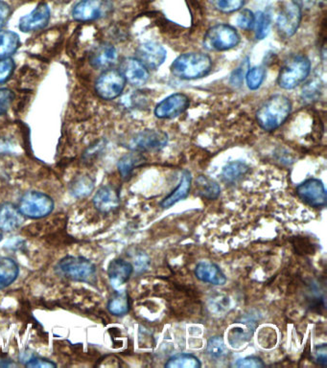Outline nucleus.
<instances>
[{
    "mask_svg": "<svg viewBox=\"0 0 327 368\" xmlns=\"http://www.w3.org/2000/svg\"><path fill=\"white\" fill-rule=\"evenodd\" d=\"M291 109V101L285 95L272 96L257 111V122L263 130L273 132L286 121Z\"/></svg>",
    "mask_w": 327,
    "mask_h": 368,
    "instance_id": "nucleus-1",
    "label": "nucleus"
},
{
    "mask_svg": "<svg viewBox=\"0 0 327 368\" xmlns=\"http://www.w3.org/2000/svg\"><path fill=\"white\" fill-rule=\"evenodd\" d=\"M212 61L204 53H185L179 56L171 65L172 74L182 80L203 78L211 70Z\"/></svg>",
    "mask_w": 327,
    "mask_h": 368,
    "instance_id": "nucleus-2",
    "label": "nucleus"
},
{
    "mask_svg": "<svg viewBox=\"0 0 327 368\" xmlns=\"http://www.w3.org/2000/svg\"><path fill=\"white\" fill-rule=\"evenodd\" d=\"M310 71L311 63L305 56H293L281 68L278 84L281 89L293 90L305 81Z\"/></svg>",
    "mask_w": 327,
    "mask_h": 368,
    "instance_id": "nucleus-3",
    "label": "nucleus"
},
{
    "mask_svg": "<svg viewBox=\"0 0 327 368\" xmlns=\"http://www.w3.org/2000/svg\"><path fill=\"white\" fill-rule=\"evenodd\" d=\"M240 37L233 26L217 24L209 29L204 38V44L210 51H227L237 47Z\"/></svg>",
    "mask_w": 327,
    "mask_h": 368,
    "instance_id": "nucleus-4",
    "label": "nucleus"
},
{
    "mask_svg": "<svg viewBox=\"0 0 327 368\" xmlns=\"http://www.w3.org/2000/svg\"><path fill=\"white\" fill-rule=\"evenodd\" d=\"M58 266L63 276L74 281L92 284L97 280V268L86 258L68 256L60 261Z\"/></svg>",
    "mask_w": 327,
    "mask_h": 368,
    "instance_id": "nucleus-5",
    "label": "nucleus"
},
{
    "mask_svg": "<svg viewBox=\"0 0 327 368\" xmlns=\"http://www.w3.org/2000/svg\"><path fill=\"white\" fill-rule=\"evenodd\" d=\"M25 217L42 219L49 216L54 209V202L47 194L30 191L23 195L18 205Z\"/></svg>",
    "mask_w": 327,
    "mask_h": 368,
    "instance_id": "nucleus-6",
    "label": "nucleus"
},
{
    "mask_svg": "<svg viewBox=\"0 0 327 368\" xmlns=\"http://www.w3.org/2000/svg\"><path fill=\"white\" fill-rule=\"evenodd\" d=\"M168 143V135L161 130H146L135 135L128 143V148L137 153L158 152Z\"/></svg>",
    "mask_w": 327,
    "mask_h": 368,
    "instance_id": "nucleus-7",
    "label": "nucleus"
},
{
    "mask_svg": "<svg viewBox=\"0 0 327 368\" xmlns=\"http://www.w3.org/2000/svg\"><path fill=\"white\" fill-rule=\"evenodd\" d=\"M126 85V79L121 70L107 69L97 79L95 90L104 100H113L121 95Z\"/></svg>",
    "mask_w": 327,
    "mask_h": 368,
    "instance_id": "nucleus-8",
    "label": "nucleus"
},
{
    "mask_svg": "<svg viewBox=\"0 0 327 368\" xmlns=\"http://www.w3.org/2000/svg\"><path fill=\"white\" fill-rule=\"evenodd\" d=\"M302 20V9L293 1L283 2L279 7L276 26L281 36H294Z\"/></svg>",
    "mask_w": 327,
    "mask_h": 368,
    "instance_id": "nucleus-9",
    "label": "nucleus"
},
{
    "mask_svg": "<svg viewBox=\"0 0 327 368\" xmlns=\"http://www.w3.org/2000/svg\"><path fill=\"white\" fill-rule=\"evenodd\" d=\"M297 197L304 204L314 208H321L327 204V192L323 181L319 178H309L297 188Z\"/></svg>",
    "mask_w": 327,
    "mask_h": 368,
    "instance_id": "nucleus-10",
    "label": "nucleus"
},
{
    "mask_svg": "<svg viewBox=\"0 0 327 368\" xmlns=\"http://www.w3.org/2000/svg\"><path fill=\"white\" fill-rule=\"evenodd\" d=\"M110 8L108 0H82L73 8V17L81 23L97 20L107 14Z\"/></svg>",
    "mask_w": 327,
    "mask_h": 368,
    "instance_id": "nucleus-11",
    "label": "nucleus"
},
{
    "mask_svg": "<svg viewBox=\"0 0 327 368\" xmlns=\"http://www.w3.org/2000/svg\"><path fill=\"white\" fill-rule=\"evenodd\" d=\"M190 101L183 93H174L162 100L155 109V114L158 118L171 119L180 116L190 108Z\"/></svg>",
    "mask_w": 327,
    "mask_h": 368,
    "instance_id": "nucleus-12",
    "label": "nucleus"
},
{
    "mask_svg": "<svg viewBox=\"0 0 327 368\" xmlns=\"http://www.w3.org/2000/svg\"><path fill=\"white\" fill-rule=\"evenodd\" d=\"M166 50L156 42H149L140 45L137 50V59L147 69L156 70L166 61Z\"/></svg>",
    "mask_w": 327,
    "mask_h": 368,
    "instance_id": "nucleus-13",
    "label": "nucleus"
},
{
    "mask_svg": "<svg viewBox=\"0 0 327 368\" xmlns=\"http://www.w3.org/2000/svg\"><path fill=\"white\" fill-rule=\"evenodd\" d=\"M50 20V9L49 5L39 4L33 12L20 18V29L25 33L41 30L49 24Z\"/></svg>",
    "mask_w": 327,
    "mask_h": 368,
    "instance_id": "nucleus-14",
    "label": "nucleus"
},
{
    "mask_svg": "<svg viewBox=\"0 0 327 368\" xmlns=\"http://www.w3.org/2000/svg\"><path fill=\"white\" fill-rule=\"evenodd\" d=\"M194 273L200 281L215 286H223L228 281L227 276L223 273L220 266L209 261H202L197 264Z\"/></svg>",
    "mask_w": 327,
    "mask_h": 368,
    "instance_id": "nucleus-15",
    "label": "nucleus"
},
{
    "mask_svg": "<svg viewBox=\"0 0 327 368\" xmlns=\"http://www.w3.org/2000/svg\"><path fill=\"white\" fill-rule=\"evenodd\" d=\"M93 204L98 211L110 213L116 210L121 204L118 191L113 186L106 185L101 188L93 198Z\"/></svg>",
    "mask_w": 327,
    "mask_h": 368,
    "instance_id": "nucleus-16",
    "label": "nucleus"
},
{
    "mask_svg": "<svg viewBox=\"0 0 327 368\" xmlns=\"http://www.w3.org/2000/svg\"><path fill=\"white\" fill-rule=\"evenodd\" d=\"M121 72L126 82L137 87L145 85L149 79L148 69L137 58L126 59L122 65Z\"/></svg>",
    "mask_w": 327,
    "mask_h": 368,
    "instance_id": "nucleus-17",
    "label": "nucleus"
},
{
    "mask_svg": "<svg viewBox=\"0 0 327 368\" xmlns=\"http://www.w3.org/2000/svg\"><path fill=\"white\" fill-rule=\"evenodd\" d=\"M25 223V216L20 208L11 202L0 204V231H13Z\"/></svg>",
    "mask_w": 327,
    "mask_h": 368,
    "instance_id": "nucleus-18",
    "label": "nucleus"
},
{
    "mask_svg": "<svg viewBox=\"0 0 327 368\" xmlns=\"http://www.w3.org/2000/svg\"><path fill=\"white\" fill-rule=\"evenodd\" d=\"M132 271H134V266L132 264L123 259H114L109 264L108 276L114 288L121 287L126 283L131 277Z\"/></svg>",
    "mask_w": 327,
    "mask_h": 368,
    "instance_id": "nucleus-19",
    "label": "nucleus"
},
{
    "mask_svg": "<svg viewBox=\"0 0 327 368\" xmlns=\"http://www.w3.org/2000/svg\"><path fill=\"white\" fill-rule=\"evenodd\" d=\"M192 184V177L190 171H183L182 178H180L179 185L175 190H173L168 196L162 200L161 207L162 208H170L178 202L183 201L190 196Z\"/></svg>",
    "mask_w": 327,
    "mask_h": 368,
    "instance_id": "nucleus-20",
    "label": "nucleus"
},
{
    "mask_svg": "<svg viewBox=\"0 0 327 368\" xmlns=\"http://www.w3.org/2000/svg\"><path fill=\"white\" fill-rule=\"evenodd\" d=\"M118 51L111 44H102L95 48L90 55V63L93 68L107 69L116 63Z\"/></svg>",
    "mask_w": 327,
    "mask_h": 368,
    "instance_id": "nucleus-21",
    "label": "nucleus"
},
{
    "mask_svg": "<svg viewBox=\"0 0 327 368\" xmlns=\"http://www.w3.org/2000/svg\"><path fill=\"white\" fill-rule=\"evenodd\" d=\"M18 264L12 258L0 257V290L9 287L18 276Z\"/></svg>",
    "mask_w": 327,
    "mask_h": 368,
    "instance_id": "nucleus-22",
    "label": "nucleus"
},
{
    "mask_svg": "<svg viewBox=\"0 0 327 368\" xmlns=\"http://www.w3.org/2000/svg\"><path fill=\"white\" fill-rule=\"evenodd\" d=\"M246 322V329L239 327L230 330V334H228V341H230V345L233 348H242L245 343L251 340L252 335H254L255 328H257V322H254L252 319H248Z\"/></svg>",
    "mask_w": 327,
    "mask_h": 368,
    "instance_id": "nucleus-23",
    "label": "nucleus"
},
{
    "mask_svg": "<svg viewBox=\"0 0 327 368\" xmlns=\"http://www.w3.org/2000/svg\"><path fill=\"white\" fill-rule=\"evenodd\" d=\"M196 194L202 198L214 201L221 194L219 184L214 180H210L206 176H200L196 180Z\"/></svg>",
    "mask_w": 327,
    "mask_h": 368,
    "instance_id": "nucleus-24",
    "label": "nucleus"
},
{
    "mask_svg": "<svg viewBox=\"0 0 327 368\" xmlns=\"http://www.w3.org/2000/svg\"><path fill=\"white\" fill-rule=\"evenodd\" d=\"M20 47V37L12 31H0V60L9 58Z\"/></svg>",
    "mask_w": 327,
    "mask_h": 368,
    "instance_id": "nucleus-25",
    "label": "nucleus"
},
{
    "mask_svg": "<svg viewBox=\"0 0 327 368\" xmlns=\"http://www.w3.org/2000/svg\"><path fill=\"white\" fill-rule=\"evenodd\" d=\"M249 167L243 161H231L222 170V177L226 183H235L248 174Z\"/></svg>",
    "mask_w": 327,
    "mask_h": 368,
    "instance_id": "nucleus-26",
    "label": "nucleus"
},
{
    "mask_svg": "<svg viewBox=\"0 0 327 368\" xmlns=\"http://www.w3.org/2000/svg\"><path fill=\"white\" fill-rule=\"evenodd\" d=\"M143 161H144V159H143L142 154L137 153V152L135 154H128L126 156L122 157L118 164L121 177L124 180H128L131 177L135 169H137L143 164Z\"/></svg>",
    "mask_w": 327,
    "mask_h": 368,
    "instance_id": "nucleus-27",
    "label": "nucleus"
},
{
    "mask_svg": "<svg viewBox=\"0 0 327 368\" xmlns=\"http://www.w3.org/2000/svg\"><path fill=\"white\" fill-rule=\"evenodd\" d=\"M94 189V181L89 176H80L70 184V192L75 198L83 199L89 197Z\"/></svg>",
    "mask_w": 327,
    "mask_h": 368,
    "instance_id": "nucleus-28",
    "label": "nucleus"
},
{
    "mask_svg": "<svg viewBox=\"0 0 327 368\" xmlns=\"http://www.w3.org/2000/svg\"><path fill=\"white\" fill-rule=\"evenodd\" d=\"M108 310L111 314L116 317L125 316L130 311V300L126 293H114L113 298L109 300Z\"/></svg>",
    "mask_w": 327,
    "mask_h": 368,
    "instance_id": "nucleus-29",
    "label": "nucleus"
},
{
    "mask_svg": "<svg viewBox=\"0 0 327 368\" xmlns=\"http://www.w3.org/2000/svg\"><path fill=\"white\" fill-rule=\"evenodd\" d=\"M166 368H200L201 361L191 354H180L172 357L164 365Z\"/></svg>",
    "mask_w": 327,
    "mask_h": 368,
    "instance_id": "nucleus-30",
    "label": "nucleus"
},
{
    "mask_svg": "<svg viewBox=\"0 0 327 368\" xmlns=\"http://www.w3.org/2000/svg\"><path fill=\"white\" fill-rule=\"evenodd\" d=\"M207 353L214 359H222L228 354V349L222 337H212L207 341Z\"/></svg>",
    "mask_w": 327,
    "mask_h": 368,
    "instance_id": "nucleus-31",
    "label": "nucleus"
},
{
    "mask_svg": "<svg viewBox=\"0 0 327 368\" xmlns=\"http://www.w3.org/2000/svg\"><path fill=\"white\" fill-rule=\"evenodd\" d=\"M266 76L265 68L263 66H254L249 69L246 74L247 85L249 89L255 90L259 89L260 85L264 82Z\"/></svg>",
    "mask_w": 327,
    "mask_h": 368,
    "instance_id": "nucleus-32",
    "label": "nucleus"
},
{
    "mask_svg": "<svg viewBox=\"0 0 327 368\" xmlns=\"http://www.w3.org/2000/svg\"><path fill=\"white\" fill-rule=\"evenodd\" d=\"M212 6L219 12L230 14L240 10L244 5L245 0H210Z\"/></svg>",
    "mask_w": 327,
    "mask_h": 368,
    "instance_id": "nucleus-33",
    "label": "nucleus"
},
{
    "mask_svg": "<svg viewBox=\"0 0 327 368\" xmlns=\"http://www.w3.org/2000/svg\"><path fill=\"white\" fill-rule=\"evenodd\" d=\"M257 26L255 37L257 39H265L270 31L271 17L265 13H259V18H257Z\"/></svg>",
    "mask_w": 327,
    "mask_h": 368,
    "instance_id": "nucleus-34",
    "label": "nucleus"
},
{
    "mask_svg": "<svg viewBox=\"0 0 327 368\" xmlns=\"http://www.w3.org/2000/svg\"><path fill=\"white\" fill-rule=\"evenodd\" d=\"M257 23V18L249 10H243L237 18V25L244 30H252Z\"/></svg>",
    "mask_w": 327,
    "mask_h": 368,
    "instance_id": "nucleus-35",
    "label": "nucleus"
},
{
    "mask_svg": "<svg viewBox=\"0 0 327 368\" xmlns=\"http://www.w3.org/2000/svg\"><path fill=\"white\" fill-rule=\"evenodd\" d=\"M16 68L15 61L11 58L0 60V84L7 82Z\"/></svg>",
    "mask_w": 327,
    "mask_h": 368,
    "instance_id": "nucleus-36",
    "label": "nucleus"
},
{
    "mask_svg": "<svg viewBox=\"0 0 327 368\" xmlns=\"http://www.w3.org/2000/svg\"><path fill=\"white\" fill-rule=\"evenodd\" d=\"M15 99L14 92L11 90H0V116L6 114Z\"/></svg>",
    "mask_w": 327,
    "mask_h": 368,
    "instance_id": "nucleus-37",
    "label": "nucleus"
},
{
    "mask_svg": "<svg viewBox=\"0 0 327 368\" xmlns=\"http://www.w3.org/2000/svg\"><path fill=\"white\" fill-rule=\"evenodd\" d=\"M233 365L238 368H260L265 367L262 359L255 356H249L246 357V358L239 359Z\"/></svg>",
    "mask_w": 327,
    "mask_h": 368,
    "instance_id": "nucleus-38",
    "label": "nucleus"
},
{
    "mask_svg": "<svg viewBox=\"0 0 327 368\" xmlns=\"http://www.w3.org/2000/svg\"><path fill=\"white\" fill-rule=\"evenodd\" d=\"M247 69H249V61L248 59H246L244 61H242L240 66L237 69L233 71L231 74L230 82L233 85H241L243 82L244 76L247 74Z\"/></svg>",
    "mask_w": 327,
    "mask_h": 368,
    "instance_id": "nucleus-39",
    "label": "nucleus"
},
{
    "mask_svg": "<svg viewBox=\"0 0 327 368\" xmlns=\"http://www.w3.org/2000/svg\"><path fill=\"white\" fill-rule=\"evenodd\" d=\"M25 367L29 368H54L57 365L50 360L34 358L26 362Z\"/></svg>",
    "mask_w": 327,
    "mask_h": 368,
    "instance_id": "nucleus-40",
    "label": "nucleus"
},
{
    "mask_svg": "<svg viewBox=\"0 0 327 368\" xmlns=\"http://www.w3.org/2000/svg\"><path fill=\"white\" fill-rule=\"evenodd\" d=\"M11 13H12V10H11L10 5L4 0H0V28L4 27L10 18Z\"/></svg>",
    "mask_w": 327,
    "mask_h": 368,
    "instance_id": "nucleus-41",
    "label": "nucleus"
},
{
    "mask_svg": "<svg viewBox=\"0 0 327 368\" xmlns=\"http://www.w3.org/2000/svg\"><path fill=\"white\" fill-rule=\"evenodd\" d=\"M326 345H321L316 346V361L321 367H326L327 357H326Z\"/></svg>",
    "mask_w": 327,
    "mask_h": 368,
    "instance_id": "nucleus-42",
    "label": "nucleus"
},
{
    "mask_svg": "<svg viewBox=\"0 0 327 368\" xmlns=\"http://www.w3.org/2000/svg\"><path fill=\"white\" fill-rule=\"evenodd\" d=\"M294 4H296L297 6L302 9V8H304V9H312V8H315L323 4L324 0H291Z\"/></svg>",
    "mask_w": 327,
    "mask_h": 368,
    "instance_id": "nucleus-43",
    "label": "nucleus"
}]
</instances>
